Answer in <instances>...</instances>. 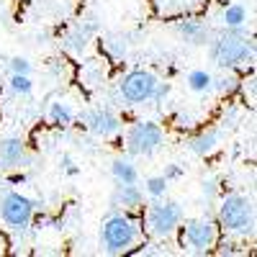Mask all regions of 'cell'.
Returning <instances> with one entry per match:
<instances>
[{
	"label": "cell",
	"mask_w": 257,
	"mask_h": 257,
	"mask_svg": "<svg viewBox=\"0 0 257 257\" xmlns=\"http://www.w3.org/2000/svg\"><path fill=\"white\" fill-rule=\"evenodd\" d=\"M208 54L219 67L231 70L244 62H252L254 44H252V39L244 36V29H226L221 36L208 41Z\"/></svg>",
	"instance_id": "obj_1"
},
{
	"label": "cell",
	"mask_w": 257,
	"mask_h": 257,
	"mask_svg": "<svg viewBox=\"0 0 257 257\" xmlns=\"http://www.w3.org/2000/svg\"><path fill=\"white\" fill-rule=\"evenodd\" d=\"M219 221L231 234H242V237L252 234L254 231V206H252V201L239 196V193L226 196L219 206Z\"/></svg>",
	"instance_id": "obj_2"
},
{
	"label": "cell",
	"mask_w": 257,
	"mask_h": 257,
	"mask_svg": "<svg viewBox=\"0 0 257 257\" xmlns=\"http://www.w3.org/2000/svg\"><path fill=\"white\" fill-rule=\"evenodd\" d=\"M139 237V226L134 219L123 216V213H111L108 219L103 221L100 229V244L108 254H121L132 247Z\"/></svg>",
	"instance_id": "obj_3"
},
{
	"label": "cell",
	"mask_w": 257,
	"mask_h": 257,
	"mask_svg": "<svg viewBox=\"0 0 257 257\" xmlns=\"http://www.w3.org/2000/svg\"><path fill=\"white\" fill-rule=\"evenodd\" d=\"M165 142L162 126L155 121H134L126 132V149L134 157H149L155 155Z\"/></svg>",
	"instance_id": "obj_4"
},
{
	"label": "cell",
	"mask_w": 257,
	"mask_h": 257,
	"mask_svg": "<svg viewBox=\"0 0 257 257\" xmlns=\"http://www.w3.org/2000/svg\"><path fill=\"white\" fill-rule=\"evenodd\" d=\"M183 224V206L178 201H162L155 198V203L147 208V226L157 237H170Z\"/></svg>",
	"instance_id": "obj_5"
},
{
	"label": "cell",
	"mask_w": 257,
	"mask_h": 257,
	"mask_svg": "<svg viewBox=\"0 0 257 257\" xmlns=\"http://www.w3.org/2000/svg\"><path fill=\"white\" fill-rule=\"evenodd\" d=\"M0 219H3L11 229L24 231L34 221V201L26 198L18 190H8L0 196Z\"/></svg>",
	"instance_id": "obj_6"
},
{
	"label": "cell",
	"mask_w": 257,
	"mask_h": 257,
	"mask_svg": "<svg viewBox=\"0 0 257 257\" xmlns=\"http://www.w3.org/2000/svg\"><path fill=\"white\" fill-rule=\"evenodd\" d=\"M157 85H160V80L152 72H147V70H132V72L123 75V80L118 85V93H121V98L126 103L144 105V103H152Z\"/></svg>",
	"instance_id": "obj_7"
},
{
	"label": "cell",
	"mask_w": 257,
	"mask_h": 257,
	"mask_svg": "<svg viewBox=\"0 0 257 257\" xmlns=\"http://www.w3.org/2000/svg\"><path fill=\"white\" fill-rule=\"evenodd\" d=\"M180 229H183L180 242L188 252L203 254L216 244V226H213L211 219H193V221H185V226H180Z\"/></svg>",
	"instance_id": "obj_8"
},
{
	"label": "cell",
	"mask_w": 257,
	"mask_h": 257,
	"mask_svg": "<svg viewBox=\"0 0 257 257\" xmlns=\"http://www.w3.org/2000/svg\"><path fill=\"white\" fill-rule=\"evenodd\" d=\"M85 123H88V128H90L95 137H100V139H108V137H113V134L121 132V118L113 111H108V108L90 111L88 116H85Z\"/></svg>",
	"instance_id": "obj_9"
},
{
	"label": "cell",
	"mask_w": 257,
	"mask_h": 257,
	"mask_svg": "<svg viewBox=\"0 0 257 257\" xmlns=\"http://www.w3.org/2000/svg\"><path fill=\"white\" fill-rule=\"evenodd\" d=\"M26 162V142L21 137H6L0 139V167L16 170Z\"/></svg>",
	"instance_id": "obj_10"
},
{
	"label": "cell",
	"mask_w": 257,
	"mask_h": 257,
	"mask_svg": "<svg viewBox=\"0 0 257 257\" xmlns=\"http://www.w3.org/2000/svg\"><path fill=\"white\" fill-rule=\"evenodd\" d=\"M144 203V193L137 183H126V185H116V196H113V206L126 208V211H137Z\"/></svg>",
	"instance_id": "obj_11"
},
{
	"label": "cell",
	"mask_w": 257,
	"mask_h": 257,
	"mask_svg": "<svg viewBox=\"0 0 257 257\" xmlns=\"http://www.w3.org/2000/svg\"><path fill=\"white\" fill-rule=\"evenodd\" d=\"M178 34L183 41H188L190 47H203L211 41V34H208V26L201 24V21H183L178 24Z\"/></svg>",
	"instance_id": "obj_12"
},
{
	"label": "cell",
	"mask_w": 257,
	"mask_h": 257,
	"mask_svg": "<svg viewBox=\"0 0 257 257\" xmlns=\"http://www.w3.org/2000/svg\"><path fill=\"white\" fill-rule=\"evenodd\" d=\"M219 139H221V134H219V128H208V132H203V134H198V137H193L190 142H188V149L196 157H206V155H211L213 149L219 147Z\"/></svg>",
	"instance_id": "obj_13"
},
{
	"label": "cell",
	"mask_w": 257,
	"mask_h": 257,
	"mask_svg": "<svg viewBox=\"0 0 257 257\" xmlns=\"http://www.w3.org/2000/svg\"><path fill=\"white\" fill-rule=\"evenodd\" d=\"M111 178L116 180V185H126V183H137L139 180V170L132 160L116 157L111 162Z\"/></svg>",
	"instance_id": "obj_14"
},
{
	"label": "cell",
	"mask_w": 257,
	"mask_h": 257,
	"mask_svg": "<svg viewBox=\"0 0 257 257\" xmlns=\"http://www.w3.org/2000/svg\"><path fill=\"white\" fill-rule=\"evenodd\" d=\"M221 24H224V29H244L247 26V11H244V6H239V3L226 6L221 11Z\"/></svg>",
	"instance_id": "obj_15"
},
{
	"label": "cell",
	"mask_w": 257,
	"mask_h": 257,
	"mask_svg": "<svg viewBox=\"0 0 257 257\" xmlns=\"http://www.w3.org/2000/svg\"><path fill=\"white\" fill-rule=\"evenodd\" d=\"M90 39L93 36H88L82 29H75V31H70L67 36H64V49L67 52H72V54H85L88 52V47H90Z\"/></svg>",
	"instance_id": "obj_16"
},
{
	"label": "cell",
	"mask_w": 257,
	"mask_h": 257,
	"mask_svg": "<svg viewBox=\"0 0 257 257\" xmlns=\"http://www.w3.org/2000/svg\"><path fill=\"white\" fill-rule=\"evenodd\" d=\"M185 82H188V88H190L193 93H208V90H213V75L206 72V70H193V72H188Z\"/></svg>",
	"instance_id": "obj_17"
},
{
	"label": "cell",
	"mask_w": 257,
	"mask_h": 257,
	"mask_svg": "<svg viewBox=\"0 0 257 257\" xmlns=\"http://www.w3.org/2000/svg\"><path fill=\"white\" fill-rule=\"evenodd\" d=\"M49 118H52V123H57V126H70V123L75 121V108H72L70 103L54 100V103L49 105Z\"/></svg>",
	"instance_id": "obj_18"
},
{
	"label": "cell",
	"mask_w": 257,
	"mask_h": 257,
	"mask_svg": "<svg viewBox=\"0 0 257 257\" xmlns=\"http://www.w3.org/2000/svg\"><path fill=\"white\" fill-rule=\"evenodd\" d=\"M167 180L162 178V175H152V178H147L144 180V193H147V196L149 198H165V193H167Z\"/></svg>",
	"instance_id": "obj_19"
},
{
	"label": "cell",
	"mask_w": 257,
	"mask_h": 257,
	"mask_svg": "<svg viewBox=\"0 0 257 257\" xmlns=\"http://www.w3.org/2000/svg\"><path fill=\"white\" fill-rule=\"evenodd\" d=\"M11 90L16 93V95H31V90H34V82H31V75H16V72H11Z\"/></svg>",
	"instance_id": "obj_20"
},
{
	"label": "cell",
	"mask_w": 257,
	"mask_h": 257,
	"mask_svg": "<svg viewBox=\"0 0 257 257\" xmlns=\"http://www.w3.org/2000/svg\"><path fill=\"white\" fill-rule=\"evenodd\" d=\"M8 67H11V72H16V75H31V62L26 59V57H13L11 62H8Z\"/></svg>",
	"instance_id": "obj_21"
},
{
	"label": "cell",
	"mask_w": 257,
	"mask_h": 257,
	"mask_svg": "<svg viewBox=\"0 0 257 257\" xmlns=\"http://www.w3.org/2000/svg\"><path fill=\"white\" fill-rule=\"evenodd\" d=\"M105 49H108L111 57L121 59V57L126 54V41H123V39H108V41H105Z\"/></svg>",
	"instance_id": "obj_22"
},
{
	"label": "cell",
	"mask_w": 257,
	"mask_h": 257,
	"mask_svg": "<svg viewBox=\"0 0 257 257\" xmlns=\"http://www.w3.org/2000/svg\"><path fill=\"white\" fill-rule=\"evenodd\" d=\"M201 190H203L206 198H213V196L219 193V180H216V178H206V180L201 183Z\"/></svg>",
	"instance_id": "obj_23"
},
{
	"label": "cell",
	"mask_w": 257,
	"mask_h": 257,
	"mask_svg": "<svg viewBox=\"0 0 257 257\" xmlns=\"http://www.w3.org/2000/svg\"><path fill=\"white\" fill-rule=\"evenodd\" d=\"M162 178H165L167 183L180 180V178H183V167H180V165H167V167H165V173H162Z\"/></svg>",
	"instance_id": "obj_24"
},
{
	"label": "cell",
	"mask_w": 257,
	"mask_h": 257,
	"mask_svg": "<svg viewBox=\"0 0 257 257\" xmlns=\"http://www.w3.org/2000/svg\"><path fill=\"white\" fill-rule=\"evenodd\" d=\"M77 29H82V31L88 34V36H95V34L100 31V24H98V18H85L82 24L77 26Z\"/></svg>",
	"instance_id": "obj_25"
},
{
	"label": "cell",
	"mask_w": 257,
	"mask_h": 257,
	"mask_svg": "<svg viewBox=\"0 0 257 257\" xmlns=\"http://www.w3.org/2000/svg\"><path fill=\"white\" fill-rule=\"evenodd\" d=\"M213 88L221 90V93H229L234 88V77H219V80H213Z\"/></svg>",
	"instance_id": "obj_26"
},
{
	"label": "cell",
	"mask_w": 257,
	"mask_h": 257,
	"mask_svg": "<svg viewBox=\"0 0 257 257\" xmlns=\"http://www.w3.org/2000/svg\"><path fill=\"white\" fill-rule=\"evenodd\" d=\"M62 162H64L62 167H64V170H67V173H70V175H75V173H77V167H72V160H70V157H62Z\"/></svg>",
	"instance_id": "obj_27"
}]
</instances>
